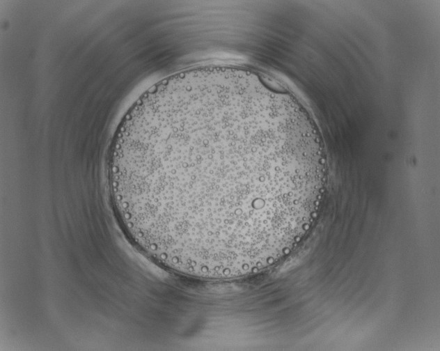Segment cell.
<instances>
[{
  "mask_svg": "<svg viewBox=\"0 0 440 351\" xmlns=\"http://www.w3.org/2000/svg\"><path fill=\"white\" fill-rule=\"evenodd\" d=\"M110 175L139 247L182 274L226 279L272 265L299 242L325 164L294 99L252 71L214 68L170 80L133 107Z\"/></svg>",
  "mask_w": 440,
  "mask_h": 351,
  "instance_id": "6da1fadb",
  "label": "cell"
}]
</instances>
